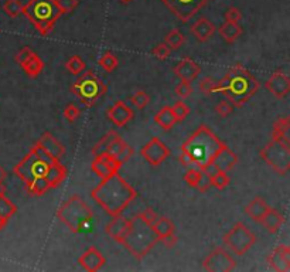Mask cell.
<instances>
[{
    "instance_id": "obj_1",
    "label": "cell",
    "mask_w": 290,
    "mask_h": 272,
    "mask_svg": "<svg viewBox=\"0 0 290 272\" xmlns=\"http://www.w3.org/2000/svg\"><path fill=\"white\" fill-rule=\"evenodd\" d=\"M224 146L225 143L208 126L202 125L181 145L180 162L187 167H197L204 170L211 166L214 158Z\"/></svg>"
},
{
    "instance_id": "obj_2",
    "label": "cell",
    "mask_w": 290,
    "mask_h": 272,
    "mask_svg": "<svg viewBox=\"0 0 290 272\" xmlns=\"http://www.w3.org/2000/svg\"><path fill=\"white\" fill-rule=\"evenodd\" d=\"M92 200L111 216H119L138 197V192L119 173L101 179V183L91 192Z\"/></svg>"
},
{
    "instance_id": "obj_3",
    "label": "cell",
    "mask_w": 290,
    "mask_h": 272,
    "mask_svg": "<svg viewBox=\"0 0 290 272\" xmlns=\"http://www.w3.org/2000/svg\"><path fill=\"white\" fill-rule=\"evenodd\" d=\"M259 81L244 65L229 68L227 75L218 81V92L228 99L234 108H242L259 91Z\"/></svg>"
},
{
    "instance_id": "obj_4",
    "label": "cell",
    "mask_w": 290,
    "mask_h": 272,
    "mask_svg": "<svg viewBox=\"0 0 290 272\" xmlns=\"http://www.w3.org/2000/svg\"><path fill=\"white\" fill-rule=\"evenodd\" d=\"M55 214L57 219L74 234H82L88 231L94 220L91 207L77 194L71 196L68 200L62 203Z\"/></svg>"
},
{
    "instance_id": "obj_5",
    "label": "cell",
    "mask_w": 290,
    "mask_h": 272,
    "mask_svg": "<svg viewBox=\"0 0 290 272\" xmlns=\"http://www.w3.org/2000/svg\"><path fill=\"white\" fill-rule=\"evenodd\" d=\"M23 14L41 35L50 34L62 16L55 0H30L23 6Z\"/></svg>"
},
{
    "instance_id": "obj_6",
    "label": "cell",
    "mask_w": 290,
    "mask_h": 272,
    "mask_svg": "<svg viewBox=\"0 0 290 272\" xmlns=\"http://www.w3.org/2000/svg\"><path fill=\"white\" fill-rule=\"evenodd\" d=\"M157 236L150 229V226L145 224L136 216L133 217V226L129 234L126 236L122 246L136 258L143 260L146 255L153 250V247L157 244Z\"/></svg>"
},
{
    "instance_id": "obj_7",
    "label": "cell",
    "mask_w": 290,
    "mask_h": 272,
    "mask_svg": "<svg viewBox=\"0 0 290 272\" xmlns=\"http://www.w3.org/2000/svg\"><path fill=\"white\" fill-rule=\"evenodd\" d=\"M53 162H55V160L48 158L43 150L38 149L34 145L30 148L26 156L14 166L13 173L17 176L24 185H27L37 177H44L45 179V176L48 173V169Z\"/></svg>"
},
{
    "instance_id": "obj_8",
    "label": "cell",
    "mask_w": 290,
    "mask_h": 272,
    "mask_svg": "<svg viewBox=\"0 0 290 272\" xmlns=\"http://www.w3.org/2000/svg\"><path fill=\"white\" fill-rule=\"evenodd\" d=\"M71 91L79 98L84 106L92 108L105 95L108 87L94 71H87L84 74L81 72L77 81L71 85Z\"/></svg>"
},
{
    "instance_id": "obj_9",
    "label": "cell",
    "mask_w": 290,
    "mask_h": 272,
    "mask_svg": "<svg viewBox=\"0 0 290 272\" xmlns=\"http://www.w3.org/2000/svg\"><path fill=\"white\" fill-rule=\"evenodd\" d=\"M259 156L268 166L281 176H286L290 170V146L281 142L271 141L259 152Z\"/></svg>"
},
{
    "instance_id": "obj_10",
    "label": "cell",
    "mask_w": 290,
    "mask_h": 272,
    "mask_svg": "<svg viewBox=\"0 0 290 272\" xmlns=\"http://www.w3.org/2000/svg\"><path fill=\"white\" fill-rule=\"evenodd\" d=\"M222 241L237 257H242L254 247L256 236L244 223H235L232 229L224 234Z\"/></svg>"
},
{
    "instance_id": "obj_11",
    "label": "cell",
    "mask_w": 290,
    "mask_h": 272,
    "mask_svg": "<svg viewBox=\"0 0 290 272\" xmlns=\"http://www.w3.org/2000/svg\"><path fill=\"white\" fill-rule=\"evenodd\" d=\"M161 1L180 21L187 23L195 17L197 13L204 9L211 0H161Z\"/></svg>"
},
{
    "instance_id": "obj_12",
    "label": "cell",
    "mask_w": 290,
    "mask_h": 272,
    "mask_svg": "<svg viewBox=\"0 0 290 272\" xmlns=\"http://www.w3.org/2000/svg\"><path fill=\"white\" fill-rule=\"evenodd\" d=\"M235 258L221 247H215L202 261V268L210 272H231L235 270Z\"/></svg>"
},
{
    "instance_id": "obj_13",
    "label": "cell",
    "mask_w": 290,
    "mask_h": 272,
    "mask_svg": "<svg viewBox=\"0 0 290 272\" xmlns=\"http://www.w3.org/2000/svg\"><path fill=\"white\" fill-rule=\"evenodd\" d=\"M170 149L166 143L160 141L158 138H151L141 149V155L143 159L151 166H160L166 159L170 156Z\"/></svg>"
},
{
    "instance_id": "obj_14",
    "label": "cell",
    "mask_w": 290,
    "mask_h": 272,
    "mask_svg": "<svg viewBox=\"0 0 290 272\" xmlns=\"http://www.w3.org/2000/svg\"><path fill=\"white\" fill-rule=\"evenodd\" d=\"M123 166L122 162L109 155V153H99L95 155V158L91 163V169L99 179H105L108 176H112L115 173H119L121 167Z\"/></svg>"
},
{
    "instance_id": "obj_15",
    "label": "cell",
    "mask_w": 290,
    "mask_h": 272,
    "mask_svg": "<svg viewBox=\"0 0 290 272\" xmlns=\"http://www.w3.org/2000/svg\"><path fill=\"white\" fill-rule=\"evenodd\" d=\"M132 226L133 217L132 219H128V217H123L122 214H119V216H115L112 221H109L106 224L105 233L114 240L115 243L122 244L126 236L129 234L131 229H132Z\"/></svg>"
},
{
    "instance_id": "obj_16",
    "label": "cell",
    "mask_w": 290,
    "mask_h": 272,
    "mask_svg": "<svg viewBox=\"0 0 290 272\" xmlns=\"http://www.w3.org/2000/svg\"><path fill=\"white\" fill-rule=\"evenodd\" d=\"M34 145L53 160H61L62 156L65 155V146L50 132H44Z\"/></svg>"
},
{
    "instance_id": "obj_17",
    "label": "cell",
    "mask_w": 290,
    "mask_h": 272,
    "mask_svg": "<svg viewBox=\"0 0 290 272\" xmlns=\"http://www.w3.org/2000/svg\"><path fill=\"white\" fill-rule=\"evenodd\" d=\"M265 88L278 99H283L290 92V78L282 71H275L265 82Z\"/></svg>"
},
{
    "instance_id": "obj_18",
    "label": "cell",
    "mask_w": 290,
    "mask_h": 272,
    "mask_svg": "<svg viewBox=\"0 0 290 272\" xmlns=\"http://www.w3.org/2000/svg\"><path fill=\"white\" fill-rule=\"evenodd\" d=\"M78 264L85 271L97 272L105 267L106 260L97 247H88L82 254L79 255Z\"/></svg>"
},
{
    "instance_id": "obj_19",
    "label": "cell",
    "mask_w": 290,
    "mask_h": 272,
    "mask_svg": "<svg viewBox=\"0 0 290 272\" xmlns=\"http://www.w3.org/2000/svg\"><path fill=\"white\" fill-rule=\"evenodd\" d=\"M106 116L111 122L123 128L128 122H131L135 116V111L131 106H128L123 101H116L114 105L106 111Z\"/></svg>"
},
{
    "instance_id": "obj_20",
    "label": "cell",
    "mask_w": 290,
    "mask_h": 272,
    "mask_svg": "<svg viewBox=\"0 0 290 272\" xmlns=\"http://www.w3.org/2000/svg\"><path fill=\"white\" fill-rule=\"evenodd\" d=\"M268 264L271 270L276 272L290 271V247L279 246L268 257Z\"/></svg>"
},
{
    "instance_id": "obj_21",
    "label": "cell",
    "mask_w": 290,
    "mask_h": 272,
    "mask_svg": "<svg viewBox=\"0 0 290 272\" xmlns=\"http://www.w3.org/2000/svg\"><path fill=\"white\" fill-rule=\"evenodd\" d=\"M238 160V155L235 152H232V150L229 149L228 146L225 145L222 149L218 152V155L214 158L212 160V166L215 170H220V172H229V170H232L234 167L237 166Z\"/></svg>"
},
{
    "instance_id": "obj_22",
    "label": "cell",
    "mask_w": 290,
    "mask_h": 272,
    "mask_svg": "<svg viewBox=\"0 0 290 272\" xmlns=\"http://www.w3.org/2000/svg\"><path fill=\"white\" fill-rule=\"evenodd\" d=\"M191 34L194 35V38L200 43H205L211 38L212 35L215 34L217 27L212 23L211 20H208L207 17L198 18L193 26H191Z\"/></svg>"
},
{
    "instance_id": "obj_23",
    "label": "cell",
    "mask_w": 290,
    "mask_h": 272,
    "mask_svg": "<svg viewBox=\"0 0 290 272\" xmlns=\"http://www.w3.org/2000/svg\"><path fill=\"white\" fill-rule=\"evenodd\" d=\"M201 72V67L191 58H183L181 61L174 67V74L181 81L191 82L197 78Z\"/></svg>"
},
{
    "instance_id": "obj_24",
    "label": "cell",
    "mask_w": 290,
    "mask_h": 272,
    "mask_svg": "<svg viewBox=\"0 0 290 272\" xmlns=\"http://www.w3.org/2000/svg\"><path fill=\"white\" fill-rule=\"evenodd\" d=\"M104 153H109V155H112L115 158L118 159L119 162H122V163H126L129 159L132 158L133 155V149L126 143V142L123 141L122 138L119 136V133L115 136L112 142L109 143V146H108V149Z\"/></svg>"
},
{
    "instance_id": "obj_25",
    "label": "cell",
    "mask_w": 290,
    "mask_h": 272,
    "mask_svg": "<svg viewBox=\"0 0 290 272\" xmlns=\"http://www.w3.org/2000/svg\"><path fill=\"white\" fill-rule=\"evenodd\" d=\"M269 209H271V206L265 202L262 197L258 196L254 200H251V202L248 203V206H246L244 211H245V214L249 219L261 224V221L266 216V213L269 211Z\"/></svg>"
},
{
    "instance_id": "obj_26",
    "label": "cell",
    "mask_w": 290,
    "mask_h": 272,
    "mask_svg": "<svg viewBox=\"0 0 290 272\" xmlns=\"http://www.w3.org/2000/svg\"><path fill=\"white\" fill-rule=\"evenodd\" d=\"M290 116L285 115L281 116L275 125L272 131V141L281 142L286 146H290Z\"/></svg>"
},
{
    "instance_id": "obj_27",
    "label": "cell",
    "mask_w": 290,
    "mask_h": 272,
    "mask_svg": "<svg viewBox=\"0 0 290 272\" xmlns=\"http://www.w3.org/2000/svg\"><path fill=\"white\" fill-rule=\"evenodd\" d=\"M285 214L282 213V211L276 210V209H273L271 207L269 211L266 213V216H265L262 221H261V224L264 226V229L268 231V233H271V234H276L279 230L282 229V226L285 224Z\"/></svg>"
},
{
    "instance_id": "obj_28",
    "label": "cell",
    "mask_w": 290,
    "mask_h": 272,
    "mask_svg": "<svg viewBox=\"0 0 290 272\" xmlns=\"http://www.w3.org/2000/svg\"><path fill=\"white\" fill-rule=\"evenodd\" d=\"M67 175H68V170L67 167L64 166L61 163V160H55L51 163V166L48 169V173L45 176L48 185L53 189H57L58 186H61V183H64V180L67 179Z\"/></svg>"
},
{
    "instance_id": "obj_29",
    "label": "cell",
    "mask_w": 290,
    "mask_h": 272,
    "mask_svg": "<svg viewBox=\"0 0 290 272\" xmlns=\"http://www.w3.org/2000/svg\"><path fill=\"white\" fill-rule=\"evenodd\" d=\"M17 213V206L6 194L0 196V231L7 226L9 220Z\"/></svg>"
},
{
    "instance_id": "obj_30",
    "label": "cell",
    "mask_w": 290,
    "mask_h": 272,
    "mask_svg": "<svg viewBox=\"0 0 290 272\" xmlns=\"http://www.w3.org/2000/svg\"><path fill=\"white\" fill-rule=\"evenodd\" d=\"M150 229L153 230V233L157 236V240L160 241L161 238L171 236L176 233V227L173 224V221L167 217H157L153 224H150Z\"/></svg>"
},
{
    "instance_id": "obj_31",
    "label": "cell",
    "mask_w": 290,
    "mask_h": 272,
    "mask_svg": "<svg viewBox=\"0 0 290 272\" xmlns=\"http://www.w3.org/2000/svg\"><path fill=\"white\" fill-rule=\"evenodd\" d=\"M154 122L164 131H170L173 126H176L177 118L171 106H163L157 114L154 115Z\"/></svg>"
},
{
    "instance_id": "obj_32",
    "label": "cell",
    "mask_w": 290,
    "mask_h": 272,
    "mask_svg": "<svg viewBox=\"0 0 290 272\" xmlns=\"http://www.w3.org/2000/svg\"><path fill=\"white\" fill-rule=\"evenodd\" d=\"M20 67L23 68L24 72H26L27 77H30V78H37V77L41 74V71L44 70V62H43V60H41L37 54L33 53L28 58H27L26 61L20 65Z\"/></svg>"
},
{
    "instance_id": "obj_33",
    "label": "cell",
    "mask_w": 290,
    "mask_h": 272,
    "mask_svg": "<svg viewBox=\"0 0 290 272\" xmlns=\"http://www.w3.org/2000/svg\"><path fill=\"white\" fill-rule=\"evenodd\" d=\"M242 27L239 26L235 21H225L224 24H221L218 28L220 35L227 41V43H235L238 38L242 35Z\"/></svg>"
},
{
    "instance_id": "obj_34",
    "label": "cell",
    "mask_w": 290,
    "mask_h": 272,
    "mask_svg": "<svg viewBox=\"0 0 290 272\" xmlns=\"http://www.w3.org/2000/svg\"><path fill=\"white\" fill-rule=\"evenodd\" d=\"M24 187H26L27 194H30V196H43L48 190H51L47 179H44V177H37L34 180H31L30 183L24 185Z\"/></svg>"
},
{
    "instance_id": "obj_35",
    "label": "cell",
    "mask_w": 290,
    "mask_h": 272,
    "mask_svg": "<svg viewBox=\"0 0 290 272\" xmlns=\"http://www.w3.org/2000/svg\"><path fill=\"white\" fill-rule=\"evenodd\" d=\"M163 43L166 44L171 51H174V50H178V48L183 47V44L185 43V37L178 28H173V30H170L167 34L164 35V41Z\"/></svg>"
},
{
    "instance_id": "obj_36",
    "label": "cell",
    "mask_w": 290,
    "mask_h": 272,
    "mask_svg": "<svg viewBox=\"0 0 290 272\" xmlns=\"http://www.w3.org/2000/svg\"><path fill=\"white\" fill-rule=\"evenodd\" d=\"M23 3L20 0H4L3 3V11L11 18L18 17L23 14Z\"/></svg>"
},
{
    "instance_id": "obj_37",
    "label": "cell",
    "mask_w": 290,
    "mask_h": 272,
    "mask_svg": "<svg viewBox=\"0 0 290 272\" xmlns=\"http://www.w3.org/2000/svg\"><path fill=\"white\" fill-rule=\"evenodd\" d=\"M64 65H65V68L72 75H79L81 72H84V70H85V62H84V60L79 55H72V57H70L65 61Z\"/></svg>"
},
{
    "instance_id": "obj_38",
    "label": "cell",
    "mask_w": 290,
    "mask_h": 272,
    "mask_svg": "<svg viewBox=\"0 0 290 272\" xmlns=\"http://www.w3.org/2000/svg\"><path fill=\"white\" fill-rule=\"evenodd\" d=\"M98 64H99L106 72H112V71L116 70V67H118L119 61H118V57H116L114 53L106 51V53L102 54V57L99 58Z\"/></svg>"
},
{
    "instance_id": "obj_39",
    "label": "cell",
    "mask_w": 290,
    "mask_h": 272,
    "mask_svg": "<svg viewBox=\"0 0 290 272\" xmlns=\"http://www.w3.org/2000/svg\"><path fill=\"white\" fill-rule=\"evenodd\" d=\"M198 89H200V92H201L202 95L208 97V95H211V94L218 92V81L215 78H211V77H205V78L200 82Z\"/></svg>"
},
{
    "instance_id": "obj_40",
    "label": "cell",
    "mask_w": 290,
    "mask_h": 272,
    "mask_svg": "<svg viewBox=\"0 0 290 272\" xmlns=\"http://www.w3.org/2000/svg\"><path fill=\"white\" fill-rule=\"evenodd\" d=\"M116 135H118V132H115V131H109L106 135H104V136L101 138V141L98 142L97 145L92 148V153H94V156H95V155H99V153H104V152H106L108 146H109V143L112 142V139H114Z\"/></svg>"
},
{
    "instance_id": "obj_41",
    "label": "cell",
    "mask_w": 290,
    "mask_h": 272,
    "mask_svg": "<svg viewBox=\"0 0 290 272\" xmlns=\"http://www.w3.org/2000/svg\"><path fill=\"white\" fill-rule=\"evenodd\" d=\"M228 185H229V177L225 172H220V170H217L215 173H212L211 175V186H214L215 189H218V190H224V189H227V187H228Z\"/></svg>"
},
{
    "instance_id": "obj_42",
    "label": "cell",
    "mask_w": 290,
    "mask_h": 272,
    "mask_svg": "<svg viewBox=\"0 0 290 272\" xmlns=\"http://www.w3.org/2000/svg\"><path fill=\"white\" fill-rule=\"evenodd\" d=\"M201 173L202 170H200V169H197V167H190V169L184 173V182L190 186V187L197 189L198 182H200V177H201Z\"/></svg>"
},
{
    "instance_id": "obj_43",
    "label": "cell",
    "mask_w": 290,
    "mask_h": 272,
    "mask_svg": "<svg viewBox=\"0 0 290 272\" xmlns=\"http://www.w3.org/2000/svg\"><path fill=\"white\" fill-rule=\"evenodd\" d=\"M131 99V102H132L133 105L136 106L138 109H143V108H146V106L149 105L150 102V97L147 92H145V91H136L135 94H133L132 97L129 98Z\"/></svg>"
},
{
    "instance_id": "obj_44",
    "label": "cell",
    "mask_w": 290,
    "mask_h": 272,
    "mask_svg": "<svg viewBox=\"0 0 290 272\" xmlns=\"http://www.w3.org/2000/svg\"><path fill=\"white\" fill-rule=\"evenodd\" d=\"M173 112H174V115H176L177 118V122H183L185 118L190 115V108L187 106V104H185L184 101H176L174 104H173Z\"/></svg>"
},
{
    "instance_id": "obj_45",
    "label": "cell",
    "mask_w": 290,
    "mask_h": 272,
    "mask_svg": "<svg viewBox=\"0 0 290 272\" xmlns=\"http://www.w3.org/2000/svg\"><path fill=\"white\" fill-rule=\"evenodd\" d=\"M232 111H234V105L229 102L227 98L221 99L220 102L215 105V112H217V115L221 116V118H227L228 115L232 114Z\"/></svg>"
},
{
    "instance_id": "obj_46",
    "label": "cell",
    "mask_w": 290,
    "mask_h": 272,
    "mask_svg": "<svg viewBox=\"0 0 290 272\" xmlns=\"http://www.w3.org/2000/svg\"><path fill=\"white\" fill-rule=\"evenodd\" d=\"M61 14H68L78 7L79 0H55Z\"/></svg>"
},
{
    "instance_id": "obj_47",
    "label": "cell",
    "mask_w": 290,
    "mask_h": 272,
    "mask_svg": "<svg viewBox=\"0 0 290 272\" xmlns=\"http://www.w3.org/2000/svg\"><path fill=\"white\" fill-rule=\"evenodd\" d=\"M138 219L142 220L145 224H147V226H150V224H153L154 221H156V219H157V213L153 210V209H150V207H147V209H145L143 211H141L138 216H136Z\"/></svg>"
},
{
    "instance_id": "obj_48",
    "label": "cell",
    "mask_w": 290,
    "mask_h": 272,
    "mask_svg": "<svg viewBox=\"0 0 290 272\" xmlns=\"http://www.w3.org/2000/svg\"><path fill=\"white\" fill-rule=\"evenodd\" d=\"M176 94L181 99H187L188 97H191L193 94V87H191V82H187V81H181L178 85L176 87Z\"/></svg>"
},
{
    "instance_id": "obj_49",
    "label": "cell",
    "mask_w": 290,
    "mask_h": 272,
    "mask_svg": "<svg viewBox=\"0 0 290 272\" xmlns=\"http://www.w3.org/2000/svg\"><path fill=\"white\" fill-rule=\"evenodd\" d=\"M64 116L68 122H75L81 115V111L78 109V106H75L74 104H68V105L64 108Z\"/></svg>"
},
{
    "instance_id": "obj_50",
    "label": "cell",
    "mask_w": 290,
    "mask_h": 272,
    "mask_svg": "<svg viewBox=\"0 0 290 272\" xmlns=\"http://www.w3.org/2000/svg\"><path fill=\"white\" fill-rule=\"evenodd\" d=\"M151 54H153L156 58H158V60H166V58H168V57H170L171 50L168 48L166 44L161 43V44H157V45H156V47L151 50Z\"/></svg>"
},
{
    "instance_id": "obj_51",
    "label": "cell",
    "mask_w": 290,
    "mask_h": 272,
    "mask_svg": "<svg viewBox=\"0 0 290 272\" xmlns=\"http://www.w3.org/2000/svg\"><path fill=\"white\" fill-rule=\"evenodd\" d=\"M210 187H211V176L202 170L200 182H198V186H197V190H200L201 193H205Z\"/></svg>"
},
{
    "instance_id": "obj_52",
    "label": "cell",
    "mask_w": 290,
    "mask_h": 272,
    "mask_svg": "<svg viewBox=\"0 0 290 272\" xmlns=\"http://www.w3.org/2000/svg\"><path fill=\"white\" fill-rule=\"evenodd\" d=\"M224 17H225V21H235V23H238L242 18V11L238 7H229L224 13Z\"/></svg>"
},
{
    "instance_id": "obj_53",
    "label": "cell",
    "mask_w": 290,
    "mask_h": 272,
    "mask_svg": "<svg viewBox=\"0 0 290 272\" xmlns=\"http://www.w3.org/2000/svg\"><path fill=\"white\" fill-rule=\"evenodd\" d=\"M33 53H34V51H33L30 47H23V48L16 54V62H17L18 65H21V64L26 61L27 58H28Z\"/></svg>"
},
{
    "instance_id": "obj_54",
    "label": "cell",
    "mask_w": 290,
    "mask_h": 272,
    "mask_svg": "<svg viewBox=\"0 0 290 272\" xmlns=\"http://www.w3.org/2000/svg\"><path fill=\"white\" fill-rule=\"evenodd\" d=\"M177 240H178V238H177L176 233H174V234H171V236H167V237L161 238V240H160V243L166 247V248H173V247L177 244Z\"/></svg>"
},
{
    "instance_id": "obj_55",
    "label": "cell",
    "mask_w": 290,
    "mask_h": 272,
    "mask_svg": "<svg viewBox=\"0 0 290 272\" xmlns=\"http://www.w3.org/2000/svg\"><path fill=\"white\" fill-rule=\"evenodd\" d=\"M6 176H7V173H6V170H4L3 167L0 166V182H4Z\"/></svg>"
},
{
    "instance_id": "obj_56",
    "label": "cell",
    "mask_w": 290,
    "mask_h": 272,
    "mask_svg": "<svg viewBox=\"0 0 290 272\" xmlns=\"http://www.w3.org/2000/svg\"><path fill=\"white\" fill-rule=\"evenodd\" d=\"M6 194V186H4V182H0V196Z\"/></svg>"
},
{
    "instance_id": "obj_57",
    "label": "cell",
    "mask_w": 290,
    "mask_h": 272,
    "mask_svg": "<svg viewBox=\"0 0 290 272\" xmlns=\"http://www.w3.org/2000/svg\"><path fill=\"white\" fill-rule=\"evenodd\" d=\"M119 1H121L122 4H129V3H131L132 0H119Z\"/></svg>"
}]
</instances>
